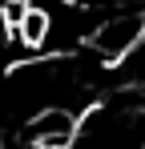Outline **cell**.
Listing matches in <instances>:
<instances>
[{"instance_id": "cell-1", "label": "cell", "mask_w": 145, "mask_h": 149, "mask_svg": "<svg viewBox=\"0 0 145 149\" xmlns=\"http://www.w3.org/2000/svg\"><path fill=\"white\" fill-rule=\"evenodd\" d=\"M141 40H145V8H129V12H113L97 20L89 49L101 65H121L125 56L137 52Z\"/></svg>"}, {"instance_id": "cell-2", "label": "cell", "mask_w": 145, "mask_h": 149, "mask_svg": "<svg viewBox=\"0 0 145 149\" xmlns=\"http://www.w3.org/2000/svg\"><path fill=\"white\" fill-rule=\"evenodd\" d=\"M81 137V117L69 105H45L24 125V141L40 149H72Z\"/></svg>"}, {"instance_id": "cell-3", "label": "cell", "mask_w": 145, "mask_h": 149, "mask_svg": "<svg viewBox=\"0 0 145 149\" xmlns=\"http://www.w3.org/2000/svg\"><path fill=\"white\" fill-rule=\"evenodd\" d=\"M141 137H145V121H141Z\"/></svg>"}]
</instances>
